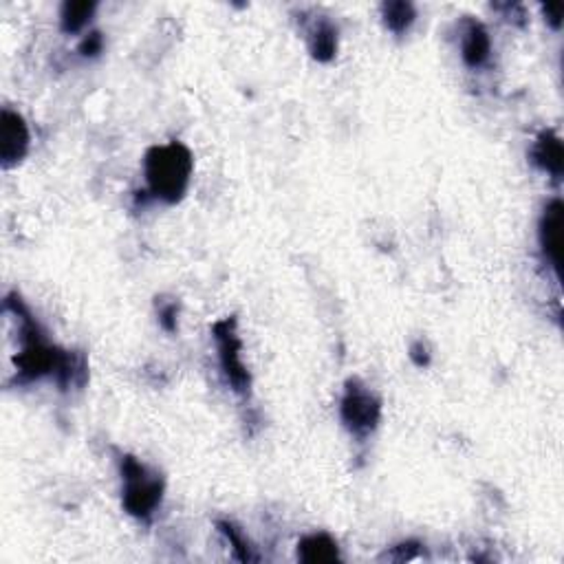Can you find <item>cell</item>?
<instances>
[{"mask_svg": "<svg viewBox=\"0 0 564 564\" xmlns=\"http://www.w3.org/2000/svg\"><path fill=\"white\" fill-rule=\"evenodd\" d=\"M531 161L545 173L553 177H562L564 168V151L562 142L553 130H545L538 135L534 148H531Z\"/></svg>", "mask_w": 564, "mask_h": 564, "instance_id": "cell-7", "label": "cell"}, {"mask_svg": "<svg viewBox=\"0 0 564 564\" xmlns=\"http://www.w3.org/2000/svg\"><path fill=\"white\" fill-rule=\"evenodd\" d=\"M177 315H179V306L174 302H168V305L159 306V322L166 331H177Z\"/></svg>", "mask_w": 564, "mask_h": 564, "instance_id": "cell-15", "label": "cell"}, {"mask_svg": "<svg viewBox=\"0 0 564 564\" xmlns=\"http://www.w3.org/2000/svg\"><path fill=\"white\" fill-rule=\"evenodd\" d=\"M419 549H421V545H419V543L397 545V547H392L390 553H386V558H388V560H395V562L414 560V558L419 556Z\"/></svg>", "mask_w": 564, "mask_h": 564, "instance_id": "cell-14", "label": "cell"}, {"mask_svg": "<svg viewBox=\"0 0 564 564\" xmlns=\"http://www.w3.org/2000/svg\"><path fill=\"white\" fill-rule=\"evenodd\" d=\"M102 49H104V38L99 31H93V34H89L87 38L80 42V53L87 58H95L97 53H102Z\"/></svg>", "mask_w": 564, "mask_h": 564, "instance_id": "cell-16", "label": "cell"}, {"mask_svg": "<svg viewBox=\"0 0 564 564\" xmlns=\"http://www.w3.org/2000/svg\"><path fill=\"white\" fill-rule=\"evenodd\" d=\"M121 503L135 518H151L164 498V481L135 457H121Z\"/></svg>", "mask_w": 564, "mask_h": 564, "instance_id": "cell-2", "label": "cell"}, {"mask_svg": "<svg viewBox=\"0 0 564 564\" xmlns=\"http://www.w3.org/2000/svg\"><path fill=\"white\" fill-rule=\"evenodd\" d=\"M540 247L549 263L556 272H560L562 263V203L552 201L545 207V214L540 219Z\"/></svg>", "mask_w": 564, "mask_h": 564, "instance_id": "cell-6", "label": "cell"}, {"mask_svg": "<svg viewBox=\"0 0 564 564\" xmlns=\"http://www.w3.org/2000/svg\"><path fill=\"white\" fill-rule=\"evenodd\" d=\"M192 152L182 142H170L166 146H152L143 157L148 189L152 197L166 203L182 201L192 179Z\"/></svg>", "mask_w": 564, "mask_h": 564, "instance_id": "cell-1", "label": "cell"}, {"mask_svg": "<svg viewBox=\"0 0 564 564\" xmlns=\"http://www.w3.org/2000/svg\"><path fill=\"white\" fill-rule=\"evenodd\" d=\"M410 358H413V362L417 364V367H426L428 362H430V355H428V349L421 344V342H417V344L410 349Z\"/></svg>", "mask_w": 564, "mask_h": 564, "instance_id": "cell-18", "label": "cell"}, {"mask_svg": "<svg viewBox=\"0 0 564 564\" xmlns=\"http://www.w3.org/2000/svg\"><path fill=\"white\" fill-rule=\"evenodd\" d=\"M545 16H547V22L553 27V29H560L562 27V13H564V7L560 3L556 4H545L543 7Z\"/></svg>", "mask_w": 564, "mask_h": 564, "instance_id": "cell-17", "label": "cell"}, {"mask_svg": "<svg viewBox=\"0 0 564 564\" xmlns=\"http://www.w3.org/2000/svg\"><path fill=\"white\" fill-rule=\"evenodd\" d=\"M97 4L82 0V3H65L60 12V25L66 34H78L87 27V22L91 20Z\"/></svg>", "mask_w": 564, "mask_h": 564, "instance_id": "cell-11", "label": "cell"}, {"mask_svg": "<svg viewBox=\"0 0 564 564\" xmlns=\"http://www.w3.org/2000/svg\"><path fill=\"white\" fill-rule=\"evenodd\" d=\"M382 16L383 22H386L388 29L392 34H404V31L410 29V25L414 22V7L410 3H404V0H397V3H383L382 4Z\"/></svg>", "mask_w": 564, "mask_h": 564, "instance_id": "cell-12", "label": "cell"}, {"mask_svg": "<svg viewBox=\"0 0 564 564\" xmlns=\"http://www.w3.org/2000/svg\"><path fill=\"white\" fill-rule=\"evenodd\" d=\"M297 558L306 564H322V562H337L340 552L337 543L327 534H311L300 540L297 545Z\"/></svg>", "mask_w": 564, "mask_h": 564, "instance_id": "cell-9", "label": "cell"}, {"mask_svg": "<svg viewBox=\"0 0 564 564\" xmlns=\"http://www.w3.org/2000/svg\"><path fill=\"white\" fill-rule=\"evenodd\" d=\"M309 49L313 53L315 60L320 62H328L336 58L337 51V29L331 25V22L322 20L313 31H311V40H309Z\"/></svg>", "mask_w": 564, "mask_h": 564, "instance_id": "cell-10", "label": "cell"}, {"mask_svg": "<svg viewBox=\"0 0 564 564\" xmlns=\"http://www.w3.org/2000/svg\"><path fill=\"white\" fill-rule=\"evenodd\" d=\"M340 414L344 426L353 435L364 437L377 428L379 419H382V404L371 390H367V386H362L358 379H351L346 382Z\"/></svg>", "mask_w": 564, "mask_h": 564, "instance_id": "cell-4", "label": "cell"}, {"mask_svg": "<svg viewBox=\"0 0 564 564\" xmlns=\"http://www.w3.org/2000/svg\"><path fill=\"white\" fill-rule=\"evenodd\" d=\"M491 51V42H490V34H487L485 27L481 22H467L466 31H463V40H461V56L463 62L472 69H478L487 62Z\"/></svg>", "mask_w": 564, "mask_h": 564, "instance_id": "cell-8", "label": "cell"}, {"mask_svg": "<svg viewBox=\"0 0 564 564\" xmlns=\"http://www.w3.org/2000/svg\"><path fill=\"white\" fill-rule=\"evenodd\" d=\"M214 333L216 346H219V359H220V368H223L225 377H228L229 386L236 392L245 395L250 392L251 386V377L247 367L243 364V344L241 337L236 333V320L234 318H225L219 320L212 328Z\"/></svg>", "mask_w": 564, "mask_h": 564, "instance_id": "cell-3", "label": "cell"}, {"mask_svg": "<svg viewBox=\"0 0 564 564\" xmlns=\"http://www.w3.org/2000/svg\"><path fill=\"white\" fill-rule=\"evenodd\" d=\"M219 529L223 531V536L228 538V543L232 545L234 556H236L238 560H241V562H256V560H259V556H256V552H254V547H251V543L245 538V536H243V531L238 529L236 525H232V522H228V521H220L219 522Z\"/></svg>", "mask_w": 564, "mask_h": 564, "instance_id": "cell-13", "label": "cell"}, {"mask_svg": "<svg viewBox=\"0 0 564 564\" xmlns=\"http://www.w3.org/2000/svg\"><path fill=\"white\" fill-rule=\"evenodd\" d=\"M29 126L20 112L3 108L0 115V161L4 168L16 166L29 151Z\"/></svg>", "mask_w": 564, "mask_h": 564, "instance_id": "cell-5", "label": "cell"}]
</instances>
